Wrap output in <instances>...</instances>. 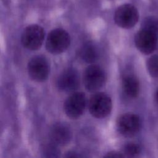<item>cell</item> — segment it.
<instances>
[{"label": "cell", "mask_w": 158, "mask_h": 158, "mask_svg": "<svg viewBox=\"0 0 158 158\" xmlns=\"http://www.w3.org/2000/svg\"><path fill=\"white\" fill-rule=\"evenodd\" d=\"M30 77L36 81H43L47 79L49 65L47 59L42 56H36L31 59L27 66Z\"/></svg>", "instance_id": "obj_7"}, {"label": "cell", "mask_w": 158, "mask_h": 158, "mask_svg": "<svg viewBox=\"0 0 158 158\" xmlns=\"http://www.w3.org/2000/svg\"><path fill=\"white\" fill-rule=\"evenodd\" d=\"M72 134L68 125L63 123L54 125L49 131V139L57 146H65L72 139Z\"/></svg>", "instance_id": "obj_11"}, {"label": "cell", "mask_w": 158, "mask_h": 158, "mask_svg": "<svg viewBox=\"0 0 158 158\" xmlns=\"http://www.w3.org/2000/svg\"><path fill=\"white\" fill-rule=\"evenodd\" d=\"M135 43L137 49L143 54L152 53L158 45V36L144 29H141L135 36Z\"/></svg>", "instance_id": "obj_9"}, {"label": "cell", "mask_w": 158, "mask_h": 158, "mask_svg": "<svg viewBox=\"0 0 158 158\" xmlns=\"http://www.w3.org/2000/svg\"><path fill=\"white\" fill-rule=\"evenodd\" d=\"M155 99H156V103H157V105H158V88H157V89L156 90V93H155Z\"/></svg>", "instance_id": "obj_20"}, {"label": "cell", "mask_w": 158, "mask_h": 158, "mask_svg": "<svg viewBox=\"0 0 158 158\" xmlns=\"http://www.w3.org/2000/svg\"><path fill=\"white\" fill-rule=\"evenodd\" d=\"M56 144L51 141L44 144L42 148V154L46 157H57L60 155V151Z\"/></svg>", "instance_id": "obj_15"}, {"label": "cell", "mask_w": 158, "mask_h": 158, "mask_svg": "<svg viewBox=\"0 0 158 158\" xmlns=\"http://www.w3.org/2000/svg\"><path fill=\"white\" fill-rule=\"evenodd\" d=\"M105 157H123L125 156L122 152H117V151H111L108 152Z\"/></svg>", "instance_id": "obj_18"}, {"label": "cell", "mask_w": 158, "mask_h": 158, "mask_svg": "<svg viewBox=\"0 0 158 158\" xmlns=\"http://www.w3.org/2000/svg\"><path fill=\"white\" fill-rule=\"evenodd\" d=\"M44 38L43 28L38 25H31L23 30L21 36V42L25 48L30 50H36L41 46Z\"/></svg>", "instance_id": "obj_3"}, {"label": "cell", "mask_w": 158, "mask_h": 158, "mask_svg": "<svg viewBox=\"0 0 158 158\" xmlns=\"http://www.w3.org/2000/svg\"><path fill=\"white\" fill-rule=\"evenodd\" d=\"M146 65L149 74L154 78H158V54L149 57Z\"/></svg>", "instance_id": "obj_17"}, {"label": "cell", "mask_w": 158, "mask_h": 158, "mask_svg": "<svg viewBox=\"0 0 158 158\" xmlns=\"http://www.w3.org/2000/svg\"><path fill=\"white\" fill-rule=\"evenodd\" d=\"M86 102V96L83 93L76 92L72 94L64 102L65 114L71 118L80 117L85 110Z\"/></svg>", "instance_id": "obj_8"}, {"label": "cell", "mask_w": 158, "mask_h": 158, "mask_svg": "<svg viewBox=\"0 0 158 158\" xmlns=\"http://www.w3.org/2000/svg\"><path fill=\"white\" fill-rule=\"evenodd\" d=\"M79 56L86 63L92 64L98 58L99 52L98 48L93 42H86L80 48Z\"/></svg>", "instance_id": "obj_13"}, {"label": "cell", "mask_w": 158, "mask_h": 158, "mask_svg": "<svg viewBox=\"0 0 158 158\" xmlns=\"http://www.w3.org/2000/svg\"><path fill=\"white\" fill-rule=\"evenodd\" d=\"M122 88L125 94L131 98H136L139 91V83L133 75L128 74L123 78Z\"/></svg>", "instance_id": "obj_12"}, {"label": "cell", "mask_w": 158, "mask_h": 158, "mask_svg": "<svg viewBox=\"0 0 158 158\" xmlns=\"http://www.w3.org/2000/svg\"><path fill=\"white\" fill-rule=\"evenodd\" d=\"M66 157H81L80 154H77L75 152H69L67 153V155H66Z\"/></svg>", "instance_id": "obj_19"}, {"label": "cell", "mask_w": 158, "mask_h": 158, "mask_svg": "<svg viewBox=\"0 0 158 158\" xmlns=\"http://www.w3.org/2000/svg\"><path fill=\"white\" fill-rule=\"evenodd\" d=\"M91 114L96 118H104L109 114L112 109L110 98L105 93H99L93 95L88 104Z\"/></svg>", "instance_id": "obj_4"}, {"label": "cell", "mask_w": 158, "mask_h": 158, "mask_svg": "<svg viewBox=\"0 0 158 158\" xmlns=\"http://www.w3.org/2000/svg\"><path fill=\"white\" fill-rule=\"evenodd\" d=\"M141 29L149 31L158 36V19L152 16L146 17L142 22Z\"/></svg>", "instance_id": "obj_14"}, {"label": "cell", "mask_w": 158, "mask_h": 158, "mask_svg": "<svg viewBox=\"0 0 158 158\" xmlns=\"http://www.w3.org/2000/svg\"><path fill=\"white\" fill-rule=\"evenodd\" d=\"M70 43L69 33L63 29L56 28L49 33L46 41V48L48 51L52 54H60L68 48Z\"/></svg>", "instance_id": "obj_1"}, {"label": "cell", "mask_w": 158, "mask_h": 158, "mask_svg": "<svg viewBox=\"0 0 158 158\" xmlns=\"http://www.w3.org/2000/svg\"><path fill=\"white\" fill-rule=\"evenodd\" d=\"M140 151L141 149L138 144L134 143H129L124 146L122 153L125 157H134L138 156Z\"/></svg>", "instance_id": "obj_16"}, {"label": "cell", "mask_w": 158, "mask_h": 158, "mask_svg": "<svg viewBox=\"0 0 158 158\" xmlns=\"http://www.w3.org/2000/svg\"><path fill=\"white\" fill-rule=\"evenodd\" d=\"M116 125L118 132L122 136L132 137L138 133L141 122L137 115L133 113H126L117 118Z\"/></svg>", "instance_id": "obj_6"}, {"label": "cell", "mask_w": 158, "mask_h": 158, "mask_svg": "<svg viewBox=\"0 0 158 158\" xmlns=\"http://www.w3.org/2000/svg\"><path fill=\"white\" fill-rule=\"evenodd\" d=\"M80 84V77L78 72L73 69L69 68L64 70L59 75L57 86L58 88L63 91H72L78 88Z\"/></svg>", "instance_id": "obj_10"}, {"label": "cell", "mask_w": 158, "mask_h": 158, "mask_svg": "<svg viewBox=\"0 0 158 158\" xmlns=\"http://www.w3.org/2000/svg\"><path fill=\"white\" fill-rule=\"evenodd\" d=\"M139 19V13L132 4H125L119 6L114 14V21L120 27L130 28L134 27Z\"/></svg>", "instance_id": "obj_2"}, {"label": "cell", "mask_w": 158, "mask_h": 158, "mask_svg": "<svg viewBox=\"0 0 158 158\" xmlns=\"http://www.w3.org/2000/svg\"><path fill=\"white\" fill-rule=\"evenodd\" d=\"M106 81V74L99 66L91 65L83 73V83L85 88L89 91H95L100 89Z\"/></svg>", "instance_id": "obj_5"}]
</instances>
